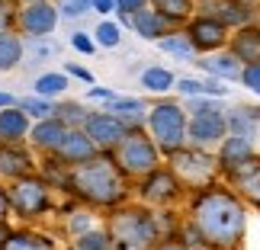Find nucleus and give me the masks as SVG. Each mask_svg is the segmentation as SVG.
Returning a JSON list of instances; mask_svg holds the SVG:
<instances>
[{
    "label": "nucleus",
    "instance_id": "nucleus-1",
    "mask_svg": "<svg viewBox=\"0 0 260 250\" xmlns=\"http://www.w3.org/2000/svg\"><path fill=\"white\" fill-rule=\"evenodd\" d=\"M186 218L203 237V250H241L247 237V202L225 180L186 199Z\"/></svg>",
    "mask_w": 260,
    "mask_h": 250
},
{
    "label": "nucleus",
    "instance_id": "nucleus-2",
    "mask_svg": "<svg viewBox=\"0 0 260 250\" xmlns=\"http://www.w3.org/2000/svg\"><path fill=\"white\" fill-rule=\"evenodd\" d=\"M64 183L71 186L74 196L100 208H116L128 199V176L119 170L113 151L93 154L90 161L71 164L64 173Z\"/></svg>",
    "mask_w": 260,
    "mask_h": 250
},
{
    "label": "nucleus",
    "instance_id": "nucleus-3",
    "mask_svg": "<svg viewBox=\"0 0 260 250\" xmlns=\"http://www.w3.org/2000/svg\"><path fill=\"white\" fill-rule=\"evenodd\" d=\"M109 250H154L164 237L157 215L148 205H116L106 225Z\"/></svg>",
    "mask_w": 260,
    "mask_h": 250
},
{
    "label": "nucleus",
    "instance_id": "nucleus-4",
    "mask_svg": "<svg viewBox=\"0 0 260 250\" xmlns=\"http://www.w3.org/2000/svg\"><path fill=\"white\" fill-rule=\"evenodd\" d=\"M186 122H189V113L180 99H157L154 106H148V116H145L148 135L154 138L157 151L164 157L186 145Z\"/></svg>",
    "mask_w": 260,
    "mask_h": 250
},
{
    "label": "nucleus",
    "instance_id": "nucleus-5",
    "mask_svg": "<svg viewBox=\"0 0 260 250\" xmlns=\"http://www.w3.org/2000/svg\"><path fill=\"white\" fill-rule=\"evenodd\" d=\"M167 164H171L174 176L180 180V186L189 193H196V189L203 186H212L222 180L218 173V157L209 151V148H193V145H183L180 151L167 154Z\"/></svg>",
    "mask_w": 260,
    "mask_h": 250
},
{
    "label": "nucleus",
    "instance_id": "nucleus-6",
    "mask_svg": "<svg viewBox=\"0 0 260 250\" xmlns=\"http://www.w3.org/2000/svg\"><path fill=\"white\" fill-rule=\"evenodd\" d=\"M113 157H116L119 170H122L125 176H135V180H142L145 173H151V170L161 167V161H164V154L157 151L154 138L145 132V125L128 128L125 138L116 145Z\"/></svg>",
    "mask_w": 260,
    "mask_h": 250
},
{
    "label": "nucleus",
    "instance_id": "nucleus-7",
    "mask_svg": "<svg viewBox=\"0 0 260 250\" xmlns=\"http://www.w3.org/2000/svg\"><path fill=\"white\" fill-rule=\"evenodd\" d=\"M180 29H183V35L189 39V45L196 48V55L222 52V48H228V35H232V29H228L222 19H215L212 13H206V10L193 13Z\"/></svg>",
    "mask_w": 260,
    "mask_h": 250
},
{
    "label": "nucleus",
    "instance_id": "nucleus-8",
    "mask_svg": "<svg viewBox=\"0 0 260 250\" xmlns=\"http://www.w3.org/2000/svg\"><path fill=\"white\" fill-rule=\"evenodd\" d=\"M7 199H10V208L19 215V218H39L48 212V183L42 176H16L7 189Z\"/></svg>",
    "mask_w": 260,
    "mask_h": 250
},
{
    "label": "nucleus",
    "instance_id": "nucleus-9",
    "mask_svg": "<svg viewBox=\"0 0 260 250\" xmlns=\"http://www.w3.org/2000/svg\"><path fill=\"white\" fill-rule=\"evenodd\" d=\"M183 193L186 189L180 186L171 167H154L151 173L138 180V199H142V205H151V208H171Z\"/></svg>",
    "mask_w": 260,
    "mask_h": 250
},
{
    "label": "nucleus",
    "instance_id": "nucleus-10",
    "mask_svg": "<svg viewBox=\"0 0 260 250\" xmlns=\"http://www.w3.org/2000/svg\"><path fill=\"white\" fill-rule=\"evenodd\" d=\"M228 135L225 125V109H206V113H189L186 122V145L193 148H218L222 138Z\"/></svg>",
    "mask_w": 260,
    "mask_h": 250
},
{
    "label": "nucleus",
    "instance_id": "nucleus-11",
    "mask_svg": "<svg viewBox=\"0 0 260 250\" xmlns=\"http://www.w3.org/2000/svg\"><path fill=\"white\" fill-rule=\"evenodd\" d=\"M61 13L52 0H29L26 7H19L16 13V29L26 39H39V35H52Z\"/></svg>",
    "mask_w": 260,
    "mask_h": 250
},
{
    "label": "nucleus",
    "instance_id": "nucleus-12",
    "mask_svg": "<svg viewBox=\"0 0 260 250\" xmlns=\"http://www.w3.org/2000/svg\"><path fill=\"white\" fill-rule=\"evenodd\" d=\"M84 132L90 135V141H93L100 151H116V145L125 138L128 125L119 116H113V113H106V109H103V113H90L87 116Z\"/></svg>",
    "mask_w": 260,
    "mask_h": 250
},
{
    "label": "nucleus",
    "instance_id": "nucleus-13",
    "mask_svg": "<svg viewBox=\"0 0 260 250\" xmlns=\"http://www.w3.org/2000/svg\"><path fill=\"white\" fill-rule=\"evenodd\" d=\"M257 151H254V138H241V135H225L222 145L215 148V157H218V173L232 176L238 167H241L244 161H251Z\"/></svg>",
    "mask_w": 260,
    "mask_h": 250
},
{
    "label": "nucleus",
    "instance_id": "nucleus-14",
    "mask_svg": "<svg viewBox=\"0 0 260 250\" xmlns=\"http://www.w3.org/2000/svg\"><path fill=\"white\" fill-rule=\"evenodd\" d=\"M196 10L212 13L215 19H222L228 29H241V26L257 19V7L244 4V0H203V4H196Z\"/></svg>",
    "mask_w": 260,
    "mask_h": 250
},
{
    "label": "nucleus",
    "instance_id": "nucleus-15",
    "mask_svg": "<svg viewBox=\"0 0 260 250\" xmlns=\"http://www.w3.org/2000/svg\"><path fill=\"white\" fill-rule=\"evenodd\" d=\"M225 183L232 186L247 205L260 208V154H254L251 161H244L232 176H225Z\"/></svg>",
    "mask_w": 260,
    "mask_h": 250
},
{
    "label": "nucleus",
    "instance_id": "nucleus-16",
    "mask_svg": "<svg viewBox=\"0 0 260 250\" xmlns=\"http://www.w3.org/2000/svg\"><path fill=\"white\" fill-rule=\"evenodd\" d=\"M128 29H132L138 39H145V42H157V39H164V35L171 32V29H177V26L161 13V10H154L151 4H148V7L138 10V13L128 16Z\"/></svg>",
    "mask_w": 260,
    "mask_h": 250
},
{
    "label": "nucleus",
    "instance_id": "nucleus-17",
    "mask_svg": "<svg viewBox=\"0 0 260 250\" xmlns=\"http://www.w3.org/2000/svg\"><path fill=\"white\" fill-rule=\"evenodd\" d=\"M93 154H100V148L90 141V135L84 132V128H68V135L61 138V145H58V164L71 167V164H81V161H90Z\"/></svg>",
    "mask_w": 260,
    "mask_h": 250
},
{
    "label": "nucleus",
    "instance_id": "nucleus-18",
    "mask_svg": "<svg viewBox=\"0 0 260 250\" xmlns=\"http://www.w3.org/2000/svg\"><path fill=\"white\" fill-rule=\"evenodd\" d=\"M203 74H209V77H218V81H238L241 77V61L228 52V48H222V52H212V55H196V61H193Z\"/></svg>",
    "mask_w": 260,
    "mask_h": 250
},
{
    "label": "nucleus",
    "instance_id": "nucleus-19",
    "mask_svg": "<svg viewBox=\"0 0 260 250\" xmlns=\"http://www.w3.org/2000/svg\"><path fill=\"white\" fill-rule=\"evenodd\" d=\"M228 52H232L241 64L260 61V26L247 23L241 29H232V35H228Z\"/></svg>",
    "mask_w": 260,
    "mask_h": 250
},
{
    "label": "nucleus",
    "instance_id": "nucleus-20",
    "mask_svg": "<svg viewBox=\"0 0 260 250\" xmlns=\"http://www.w3.org/2000/svg\"><path fill=\"white\" fill-rule=\"evenodd\" d=\"M174 90L180 96H215V99H228L232 96V90L225 87V81H218V77H177Z\"/></svg>",
    "mask_w": 260,
    "mask_h": 250
},
{
    "label": "nucleus",
    "instance_id": "nucleus-21",
    "mask_svg": "<svg viewBox=\"0 0 260 250\" xmlns=\"http://www.w3.org/2000/svg\"><path fill=\"white\" fill-rule=\"evenodd\" d=\"M64 135H68V125H64L58 116L39 119V122L29 128V138H32V145L39 148V151H45V154H55Z\"/></svg>",
    "mask_w": 260,
    "mask_h": 250
},
{
    "label": "nucleus",
    "instance_id": "nucleus-22",
    "mask_svg": "<svg viewBox=\"0 0 260 250\" xmlns=\"http://www.w3.org/2000/svg\"><path fill=\"white\" fill-rule=\"evenodd\" d=\"M32 154L26 151V148H19L16 145H10L4 141L0 145V176H7V180H16V176H26V173H32Z\"/></svg>",
    "mask_w": 260,
    "mask_h": 250
},
{
    "label": "nucleus",
    "instance_id": "nucleus-23",
    "mask_svg": "<svg viewBox=\"0 0 260 250\" xmlns=\"http://www.w3.org/2000/svg\"><path fill=\"white\" fill-rule=\"evenodd\" d=\"M257 122H260V106H232L225 109V125H228V135H241V138H257Z\"/></svg>",
    "mask_w": 260,
    "mask_h": 250
},
{
    "label": "nucleus",
    "instance_id": "nucleus-24",
    "mask_svg": "<svg viewBox=\"0 0 260 250\" xmlns=\"http://www.w3.org/2000/svg\"><path fill=\"white\" fill-rule=\"evenodd\" d=\"M106 113H113L119 116L128 128H135V125H145V116H148V103L145 99H138V96H113V99H106Z\"/></svg>",
    "mask_w": 260,
    "mask_h": 250
},
{
    "label": "nucleus",
    "instance_id": "nucleus-25",
    "mask_svg": "<svg viewBox=\"0 0 260 250\" xmlns=\"http://www.w3.org/2000/svg\"><path fill=\"white\" fill-rule=\"evenodd\" d=\"M29 113H23L19 106H7V109H0V141H10V145H16V141H23V138L29 135Z\"/></svg>",
    "mask_w": 260,
    "mask_h": 250
},
{
    "label": "nucleus",
    "instance_id": "nucleus-26",
    "mask_svg": "<svg viewBox=\"0 0 260 250\" xmlns=\"http://www.w3.org/2000/svg\"><path fill=\"white\" fill-rule=\"evenodd\" d=\"M157 48H161L164 55H171V58H177V61H186V64H193L196 61V48L189 45V39L183 35V29H171V32H167L164 39H157L154 42Z\"/></svg>",
    "mask_w": 260,
    "mask_h": 250
},
{
    "label": "nucleus",
    "instance_id": "nucleus-27",
    "mask_svg": "<svg viewBox=\"0 0 260 250\" xmlns=\"http://www.w3.org/2000/svg\"><path fill=\"white\" fill-rule=\"evenodd\" d=\"M26 55L23 35H16V29H4L0 32V71H13Z\"/></svg>",
    "mask_w": 260,
    "mask_h": 250
},
{
    "label": "nucleus",
    "instance_id": "nucleus-28",
    "mask_svg": "<svg viewBox=\"0 0 260 250\" xmlns=\"http://www.w3.org/2000/svg\"><path fill=\"white\" fill-rule=\"evenodd\" d=\"M142 87L148 90V93H154V96H164V93H171L174 84H177V74L171 71V67H161V64H151V67H145L142 71Z\"/></svg>",
    "mask_w": 260,
    "mask_h": 250
},
{
    "label": "nucleus",
    "instance_id": "nucleus-29",
    "mask_svg": "<svg viewBox=\"0 0 260 250\" xmlns=\"http://www.w3.org/2000/svg\"><path fill=\"white\" fill-rule=\"evenodd\" d=\"M36 93L39 96H45V99H55V96H61L68 93V87H71V77H68L64 71H45V74H39L36 77Z\"/></svg>",
    "mask_w": 260,
    "mask_h": 250
},
{
    "label": "nucleus",
    "instance_id": "nucleus-30",
    "mask_svg": "<svg viewBox=\"0 0 260 250\" xmlns=\"http://www.w3.org/2000/svg\"><path fill=\"white\" fill-rule=\"evenodd\" d=\"M148 4L154 10H161L174 26H183L186 19L196 13V0H148Z\"/></svg>",
    "mask_w": 260,
    "mask_h": 250
},
{
    "label": "nucleus",
    "instance_id": "nucleus-31",
    "mask_svg": "<svg viewBox=\"0 0 260 250\" xmlns=\"http://www.w3.org/2000/svg\"><path fill=\"white\" fill-rule=\"evenodd\" d=\"M0 250H55L52 241L42 234H32V231H13L4 237V244H0Z\"/></svg>",
    "mask_w": 260,
    "mask_h": 250
},
{
    "label": "nucleus",
    "instance_id": "nucleus-32",
    "mask_svg": "<svg viewBox=\"0 0 260 250\" xmlns=\"http://www.w3.org/2000/svg\"><path fill=\"white\" fill-rule=\"evenodd\" d=\"M55 116L61 119L68 128H84L87 116H90V109H84V103H74V99H68V103L55 106Z\"/></svg>",
    "mask_w": 260,
    "mask_h": 250
},
{
    "label": "nucleus",
    "instance_id": "nucleus-33",
    "mask_svg": "<svg viewBox=\"0 0 260 250\" xmlns=\"http://www.w3.org/2000/svg\"><path fill=\"white\" fill-rule=\"evenodd\" d=\"M93 42L103 45V48H119L122 45V26L116 19H103L96 29H93Z\"/></svg>",
    "mask_w": 260,
    "mask_h": 250
},
{
    "label": "nucleus",
    "instance_id": "nucleus-34",
    "mask_svg": "<svg viewBox=\"0 0 260 250\" xmlns=\"http://www.w3.org/2000/svg\"><path fill=\"white\" fill-rule=\"evenodd\" d=\"M16 106L23 109V113H29V119H48V116H55V103L52 99H45V96H26V99H16Z\"/></svg>",
    "mask_w": 260,
    "mask_h": 250
},
{
    "label": "nucleus",
    "instance_id": "nucleus-35",
    "mask_svg": "<svg viewBox=\"0 0 260 250\" xmlns=\"http://www.w3.org/2000/svg\"><path fill=\"white\" fill-rule=\"evenodd\" d=\"M71 250H109V234L100 231V228H87L84 234L74 237Z\"/></svg>",
    "mask_w": 260,
    "mask_h": 250
},
{
    "label": "nucleus",
    "instance_id": "nucleus-36",
    "mask_svg": "<svg viewBox=\"0 0 260 250\" xmlns=\"http://www.w3.org/2000/svg\"><path fill=\"white\" fill-rule=\"evenodd\" d=\"M241 87H247L254 96H260V61H254V64H244L241 67Z\"/></svg>",
    "mask_w": 260,
    "mask_h": 250
},
{
    "label": "nucleus",
    "instance_id": "nucleus-37",
    "mask_svg": "<svg viewBox=\"0 0 260 250\" xmlns=\"http://www.w3.org/2000/svg\"><path fill=\"white\" fill-rule=\"evenodd\" d=\"M29 52H32L36 61H45V58H52L58 48H55V42H48V35H39V39H29Z\"/></svg>",
    "mask_w": 260,
    "mask_h": 250
},
{
    "label": "nucleus",
    "instance_id": "nucleus-38",
    "mask_svg": "<svg viewBox=\"0 0 260 250\" xmlns=\"http://www.w3.org/2000/svg\"><path fill=\"white\" fill-rule=\"evenodd\" d=\"M87 10H90V0H61V4H58V13L64 19H77V16H84Z\"/></svg>",
    "mask_w": 260,
    "mask_h": 250
},
{
    "label": "nucleus",
    "instance_id": "nucleus-39",
    "mask_svg": "<svg viewBox=\"0 0 260 250\" xmlns=\"http://www.w3.org/2000/svg\"><path fill=\"white\" fill-rule=\"evenodd\" d=\"M71 45H74L81 55H93V52H96L93 35H87V32H74V35H71Z\"/></svg>",
    "mask_w": 260,
    "mask_h": 250
},
{
    "label": "nucleus",
    "instance_id": "nucleus-40",
    "mask_svg": "<svg viewBox=\"0 0 260 250\" xmlns=\"http://www.w3.org/2000/svg\"><path fill=\"white\" fill-rule=\"evenodd\" d=\"M142 7H148V0H116V13H125V16L138 13Z\"/></svg>",
    "mask_w": 260,
    "mask_h": 250
},
{
    "label": "nucleus",
    "instance_id": "nucleus-41",
    "mask_svg": "<svg viewBox=\"0 0 260 250\" xmlns=\"http://www.w3.org/2000/svg\"><path fill=\"white\" fill-rule=\"evenodd\" d=\"M154 250H189V247H186L183 241H180V237H177V234H164V237H161V241H157V244H154Z\"/></svg>",
    "mask_w": 260,
    "mask_h": 250
},
{
    "label": "nucleus",
    "instance_id": "nucleus-42",
    "mask_svg": "<svg viewBox=\"0 0 260 250\" xmlns=\"http://www.w3.org/2000/svg\"><path fill=\"white\" fill-rule=\"evenodd\" d=\"M16 13H19V10H13V4L0 7V32H4V29H13V26H16Z\"/></svg>",
    "mask_w": 260,
    "mask_h": 250
},
{
    "label": "nucleus",
    "instance_id": "nucleus-43",
    "mask_svg": "<svg viewBox=\"0 0 260 250\" xmlns=\"http://www.w3.org/2000/svg\"><path fill=\"white\" fill-rule=\"evenodd\" d=\"M64 74L68 77H77V81H84V84H93V74H90L87 67H81V64H71V61H68L64 64Z\"/></svg>",
    "mask_w": 260,
    "mask_h": 250
},
{
    "label": "nucleus",
    "instance_id": "nucleus-44",
    "mask_svg": "<svg viewBox=\"0 0 260 250\" xmlns=\"http://www.w3.org/2000/svg\"><path fill=\"white\" fill-rule=\"evenodd\" d=\"M87 228H90V215H87V212H77V215L71 218V234L77 237V234H84Z\"/></svg>",
    "mask_w": 260,
    "mask_h": 250
},
{
    "label": "nucleus",
    "instance_id": "nucleus-45",
    "mask_svg": "<svg viewBox=\"0 0 260 250\" xmlns=\"http://www.w3.org/2000/svg\"><path fill=\"white\" fill-rule=\"evenodd\" d=\"M116 96V90H109V87H96V84H90V90H87V99H113Z\"/></svg>",
    "mask_w": 260,
    "mask_h": 250
},
{
    "label": "nucleus",
    "instance_id": "nucleus-46",
    "mask_svg": "<svg viewBox=\"0 0 260 250\" xmlns=\"http://www.w3.org/2000/svg\"><path fill=\"white\" fill-rule=\"evenodd\" d=\"M90 10L100 16H109V13H116V0H90Z\"/></svg>",
    "mask_w": 260,
    "mask_h": 250
},
{
    "label": "nucleus",
    "instance_id": "nucleus-47",
    "mask_svg": "<svg viewBox=\"0 0 260 250\" xmlns=\"http://www.w3.org/2000/svg\"><path fill=\"white\" fill-rule=\"evenodd\" d=\"M7 212H10V199H7V189L0 186V225L7 222Z\"/></svg>",
    "mask_w": 260,
    "mask_h": 250
},
{
    "label": "nucleus",
    "instance_id": "nucleus-48",
    "mask_svg": "<svg viewBox=\"0 0 260 250\" xmlns=\"http://www.w3.org/2000/svg\"><path fill=\"white\" fill-rule=\"evenodd\" d=\"M7 106H16V96L7 93V90H0V109H7Z\"/></svg>",
    "mask_w": 260,
    "mask_h": 250
},
{
    "label": "nucleus",
    "instance_id": "nucleus-49",
    "mask_svg": "<svg viewBox=\"0 0 260 250\" xmlns=\"http://www.w3.org/2000/svg\"><path fill=\"white\" fill-rule=\"evenodd\" d=\"M244 4H251V7H257V10H260V0H244Z\"/></svg>",
    "mask_w": 260,
    "mask_h": 250
},
{
    "label": "nucleus",
    "instance_id": "nucleus-50",
    "mask_svg": "<svg viewBox=\"0 0 260 250\" xmlns=\"http://www.w3.org/2000/svg\"><path fill=\"white\" fill-rule=\"evenodd\" d=\"M254 141H257V145H260V122H257V138H254Z\"/></svg>",
    "mask_w": 260,
    "mask_h": 250
},
{
    "label": "nucleus",
    "instance_id": "nucleus-51",
    "mask_svg": "<svg viewBox=\"0 0 260 250\" xmlns=\"http://www.w3.org/2000/svg\"><path fill=\"white\" fill-rule=\"evenodd\" d=\"M26 4H29V0H26Z\"/></svg>",
    "mask_w": 260,
    "mask_h": 250
}]
</instances>
